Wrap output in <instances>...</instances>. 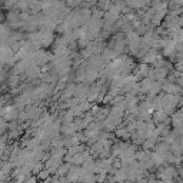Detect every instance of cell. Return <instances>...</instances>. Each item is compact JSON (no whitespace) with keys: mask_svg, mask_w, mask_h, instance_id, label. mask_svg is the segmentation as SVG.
I'll return each mask as SVG.
<instances>
[{"mask_svg":"<svg viewBox=\"0 0 183 183\" xmlns=\"http://www.w3.org/2000/svg\"><path fill=\"white\" fill-rule=\"evenodd\" d=\"M109 6H110V0H99V7H100V9L106 10Z\"/></svg>","mask_w":183,"mask_h":183,"instance_id":"cell-1","label":"cell"},{"mask_svg":"<svg viewBox=\"0 0 183 183\" xmlns=\"http://www.w3.org/2000/svg\"><path fill=\"white\" fill-rule=\"evenodd\" d=\"M4 19H6V17H4V16H3V14H1V13H0V24H1V22H3V20H4Z\"/></svg>","mask_w":183,"mask_h":183,"instance_id":"cell-2","label":"cell"}]
</instances>
